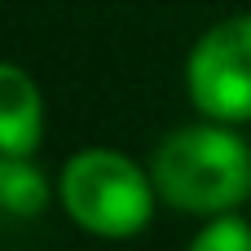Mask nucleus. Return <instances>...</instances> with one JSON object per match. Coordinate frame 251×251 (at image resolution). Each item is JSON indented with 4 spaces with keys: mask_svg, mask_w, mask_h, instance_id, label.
Wrapping results in <instances>:
<instances>
[{
    "mask_svg": "<svg viewBox=\"0 0 251 251\" xmlns=\"http://www.w3.org/2000/svg\"><path fill=\"white\" fill-rule=\"evenodd\" d=\"M150 176L159 190V203L172 212L212 221L229 216L251 199V146L238 128L229 124H185L172 128L154 154H150Z\"/></svg>",
    "mask_w": 251,
    "mask_h": 251,
    "instance_id": "1",
    "label": "nucleus"
},
{
    "mask_svg": "<svg viewBox=\"0 0 251 251\" xmlns=\"http://www.w3.org/2000/svg\"><path fill=\"white\" fill-rule=\"evenodd\" d=\"M57 207L75 229L106 243H128L150 229L159 190L150 168L132 154L115 146H84L57 168Z\"/></svg>",
    "mask_w": 251,
    "mask_h": 251,
    "instance_id": "2",
    "label": "nucleus"
},
{
    "mask_svg": "<svg viewBox=\"0 0 251 251\" xmlns=\"http://www.w3.org/2000/svg\"><path fill=\"white\" fill-rule=\"evenodd\" d=\"M185 97L199 119L251 124V13H229L199 31L185 53Z\"/></svg>",
    "mask_w": 251,
    "mask_h": 251,
    "instance_id": "3",
    "label": "nucleus"
},
{
    "mask_svg": "<svg viewBox=\"0 0 251 251\" xmlns=\"http://www.w3.org/2000/svg\"><path fill=\"white\" fill-rule=\"evenodd\" d=\"M44 141V93L22 62L0 57V154H35Z\"/></svg>",
    "mask_w": 251,
    "mask_h": 251,
    "instance_id": "4",
    "label": "nucleus"
},
{
    "mask_svg": "<svg viewBox=\"0 0 251 251\" xmlns=\"http://www.w3.org/2000/svg\"><path fill=\"white\" fill-rule=\"evenodd\" d=\"M57 203V176H49L35 154H0V221L26 225Z\"/></svg>",
    "mask_w": 251,
    "mask_h": 251,
    "instance_id": "5",
    "label": "nucleus"
},
{
    "mask_svg": "<svg viewBox=\"0 0 251 251\" xmlns=\"http://www.w3.org/2000/svg\"><path fill=\"white\" fill-rule=\"evenodd\" d=\"M185 251H251V221H243L238 212L212 216L199 225V234L190 238Z\"/></svg>",
    "mask_w": 251,
    "mask_h": 251,
    "instance_id": "6",
    "label": "nucleus"
}]
</instances>
